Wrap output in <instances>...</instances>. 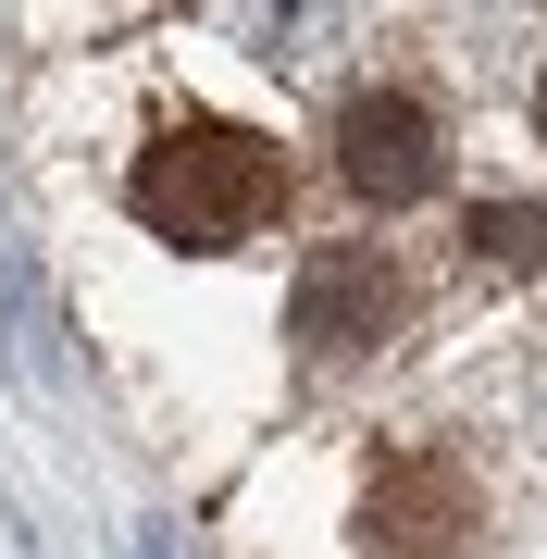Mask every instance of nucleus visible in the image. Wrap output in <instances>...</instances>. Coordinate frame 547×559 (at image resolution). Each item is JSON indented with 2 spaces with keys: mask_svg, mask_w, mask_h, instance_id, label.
I'll return each instance as SVG.
<instances>
[{
  "mask_svg": "<svg viewBox=\"0 0 547 559\" xmlns=\"http://www.w3.org/2000/svg\"><path fill=\"white\" fill-rule=\"evenodd\" d=\"M124 212H138L150 237H175V249H237V237H262L286 212V162H274V138H249V124H175V138L138 150Z\"/></svg>",
  "mask_w": 547,
  "mask_h": 559,
  "instance_id": "1",
  "label": "nucleus"
},
{
  "mask_svg": "<svg viewBox=\"0 0 547 559\" xmlns=\"http://www.w3.org/2000/svg\"><path fill=\"white\" fill-rule=\"evenodd\" d=\"M399 311H411L399 261H385V249H361V237L311 249V261H299V286H286V336H299V360H311V373H361V360L399 336Z\"/></svg>",
  "mask_w": 547,
  "mask_h": 559,
  "instance_id": "2",
  "label": "nucleus"
},
{
  "mask_svg": "<svg viewBox=\"0 0 547 559\" xmlns=\"http://www.w3.org/2000/svg\"><path fill=\"white\" fill-rule=\"evenodd\" d=\"M361 559H486V498L448 448H399L361 485Z\"/></svg>",
  "mask_w": 547,
  "mask_h": 559,
  "instance_id": "3",
  "label": "nucleus"
},
{
  "mask_svg": "<svg viewBox=\"0 0 547 559\" xmlns=\"http://www.w3.org/2000/svg\"><path fill=\"white\" fill-rule=\"evenodd\" d=\"M336 175H348V200H361V212L436 200L448 150H436L424 100H399V87H348V100H336Z\"/></svg>",
  "mask_w": 547,
  "mask_h": 559,
  "instance_id": "4",
  "label": "nucleus"
},
{
  "mask_svg": "<svg viewBox=\"0 0 547 559\" xmlns=\"http://www.w3.org/2000/svg\"><path fill=\"white\" fill-rule=\"evenodd\" d=\"M461 237H473V261H486V274H535V261H547V212H535V200H486Z\"/></svg>",
  "mask_w": 547,
  "mask_h": 559,
  "instance_id": "5",
  "label": "nucleus"
},
{
  "mask_svg": "<svg viewBox=\"0 0 547 559\" xmlns=\"http://www.w3.org/2000/svg\"><path fill=\"white\" fill-rule=\"evenodd\" d=\"M249 38H262L274 62H311L336 38V0H249Z\"/></svg>",
  "mask_w": 547,
  "mask_h": 559,
  "instance_id": "6",
  "label": "nucleus"
},
{
  "mask_svg": "<svg viewBox=\"0 0 547 559\" xmlns=\"http://www.w3.org/2000/svg\"><path fill=\"white\" fill-rule=\"evenodd\" d=\"M138 559H187V547H175V535H163V522H150V547H138Z\"/></svg>",
  "mask_w": 547,
  "mask_h": 559,
  "instance_id": "7",
  "label": "nucleus"
},
{
  "mask_svg": "<svg viewBox=\"0 0 547 559\" xmlns=\"http://www.w3.org/2000/svg\"><path fill=\"white\" fill-rule=\"evenodd\" d=\"M535 138H547V75H535Z\"/></svg>",
  "mask_w": 547,
  "mask_h": 559,
  "instance_id": "8",
  "label": "nucleus"
}]
</instances>
